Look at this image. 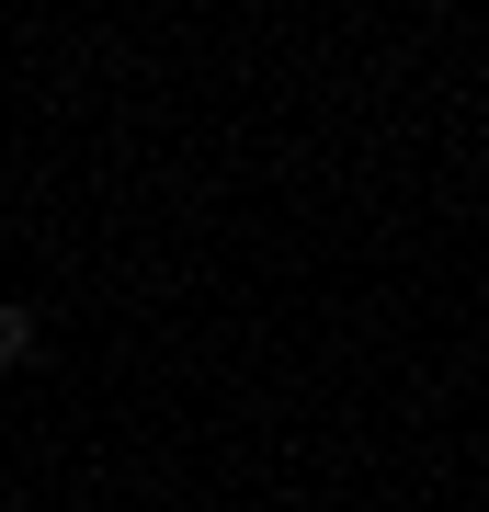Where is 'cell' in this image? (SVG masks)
I'll list each match as a JSON object with an SVG mask.
<instances>
[{
    "label": "cell",
    "mask_w": 489,
    "mask_h": 512,
    "mask_svg": "<svg viewBox=\"0 0 489 512\" xmlns=\"http://www.w3.org/2000/svg\"><path fill=\"white\" fill-rule=\"evenodd\" d=\"M23 353H35V308H12V296H0V365H23Z\"/></svg>",
    "instance_id": "6da1fadb"
}]
</instances>
